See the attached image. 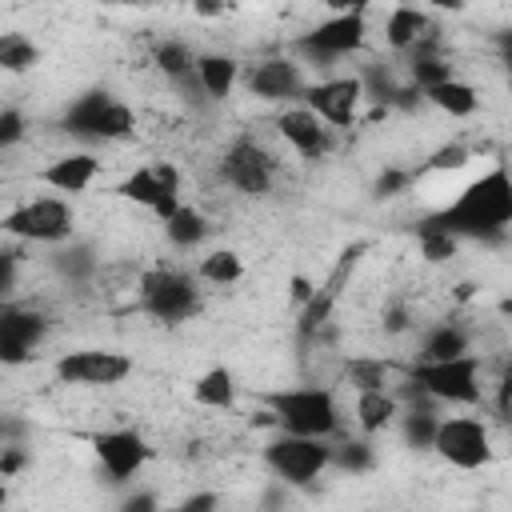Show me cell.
Masks as SVG:
<instances>
[{"mask_svg": "<svg viewBox=\"0 0 512 512\" xmlns=\"http://www.w3.org/2000/svg\"><path fill=\"white\" fill-rule=\"evenodd\" d=\"M4 232L20 244H48V248H60L72 240L76 232V208L68 196H32V200H20L16 208L4 212Z\"/></svg>", "mask_w": 512, "mask_h": 512, "instance_id": "obj_5", "label": "cell"}, {"mask_svg": "<svg viewBox=\"0 0 512 512\" xmlns=\"http://www.w3.org/2000/svg\"><path fill=\"white\" fill-rule=\"evenodd\" d=\"M416 240H420V256L428 264H444V260H452L460 252V240L452 232H444L440 224H432V220H424V228H420Z\"/></svg>", "mask_w": 512, "mask_h": 512, "instance_id": "obj_29", "label": "cell"}, {"mask_svg": "<svg viewBox=\"0 0 512 512\" xmlns=\"http://www.w3.org/2000/svg\"><path fill=\"white\" fill-rule=\"evenodd\" d=\"M44 336H48V316L44 312H36L28 304H16V300L4 304V312H0V360L8 368L32 360V352L44 344Z\"/></svg>", "mask_w": 512, "mask_h": 512, "instance_id": "obj_16", "label": "cell"}, {"mask_svg": "<svg viewBox=\"0 0 512 512\" xmlns=\"http://www.w3.org/2000/svg\"><path fill=\"white\" fill-rule=\"evenodd\" d=\"M348 384H352L356 392L388 388V364L376 360V356H352V364H348Z\"/></svg>", "mask_w": 512, "mask_h": 512, "instance_id": "obj_31", "label": "cell"}, {"mask_svg": "<svg viewBox=\"0 0 512 512\" xmlns=\"http://www.w3.org/2000/svg\"><path fill=\"white\" fill-rule=\"evenodd\" d=\"M264 408L276 420V432H292V436H316V440H332L344 424L336 388L328 384H296V388H276L264 396Z\"/></svg>", "mask_w": 512, "mask_h": 512, "instance_id": "obj_2", "label": "cell"}, {"mask_svg": "<svg viewBox=\"0 0 512 512\" xmlns=\"http://www.w3.org/2000/svg\"><path fill=\"white\" fill-rule=\"evenodd\" d=\"M352 424L360 436H380L392 424H400V396L392 388H376V392H356L352 404Z\"/></svg>", "mask_w": 512, "mask_h": 512, "instance_id": "obj_21", "label": "cell"}, {"mask_svg": "<svg viewBox=\"0 0 512 512\" xmlns=\"http://www.w3.org/2000/svg\"><path fill=\"white\" fill-rule=\"evenodd\" d=\"M428 220L452 232L456 240H500L512 228V168H484Z\"/></svg>", "mask_w": 512, "mask_h": 512, "instance_id": "obj_1", "label": "cell"}, {"mask_svg": "<svg viewBox=\"0 0 512 512\" xmlns=\"http://www.w3.org/2000/svg\"><path fill=\"white\" fill-rule=\"evenodd\" d=\"M408 180H412V176H408V172H384V176H380V184H376V188H380V192H384V196H392V192H400V188H404V184H408Z\"/></svg>", "mask_w": 512, "mask_h": 512, "instance_id": "obj_38", "label": "cell"}, {"mask_svg": "<svg viewBox=\"0 0 512 512\" xmlns=\"http://www.w3.org/2000/svg\"><path fill=\"white\" fill-rule=\"evenodd\" d=\"M92 456H96L100 472H104L112 484H132V480L148 468L152 444H148V436H144L140 428L120 424V428H104V432L92 436Z\"/></svg>", "mask_w": 512, "mask_h": 512, "instance_id": "obj_13", "label": "cell"}, {"mask_svg": "<svg viewBox=\"0 0 512 512\" xmlns=\"http://www.w3.org/2000/svg\"><path fill=\"white\" fill-rule=\"evenodd\" d=\"M208 232H212V220H208L196 204H184L172 220H164V236H168V244L180 248V252L200 248V244L208 240Z\"/></svg>", "mask_w": 512, "mask_h": 512, "instance_id": "obj_26", "label": "cell"}, {"mask_svg": "<svg viewBox=\"0 0 512 512\" xmlns=\"http://www.w3.org/2000/svg\"><path fill=\"white\" fill-rule=\"evenodd\" d=\"M500 60L508 64V72H512V28L500 36Z\"/></svg>", "mask_w": 512, "mask_h": 512, "instance_id": "obj_40", "label": "cell"}, {"mask_svg": "<svg viewBox=\"0 0 512 512\" xmlns=\"http://www.w3.org/2000/svg\"><path fill=\"white\" fill-rule=\"evenodd\" d=\"M472 352V336L468 328L444 320V324H432L424 336H420V352L416 360L420 364H432V360H456V356H468Z\"/></svg>", "mask_w": 512, "mask_h": 512, "instance_id": "obj_24", "label": "cell"}, {"mask_svg": "<svg viewBox=\"0 0 512 512\" xmlns=\"http://www.w3.org/2000/svg\"><path fill=\"white\" fill-rule=\"evenodd\" d=\"M368 100V88H364V76H348V72H332V76H320L304 88V108H312L332 132H348L356 128L360 120V108Z\"/></svg>", "mask_w": 512, "mask_h": 512, "instance_id": "obj_11", "label": "cell"}, {"mask_svg": "<svg viewBox=\"0 0 512 512\" xmlns=\"http://www.w3.org/2000/svg\"><path fill=\"white\" fill-rule=\"evenodd\" d=\"M184 180H180V168L172 160H148V164H136L132 172L120 176L116 184V196L152 212L160 224L172 220L180 208H184Z\"/></svg>", "mask_w": 512, "mask_h": 512, "instance_id": "obj_8", "label": "cell"}, {"mask_svg": "<svg viewBox=\"0 0 512 512\" xmlns=\"http://www.w3.org/2000/svg\"><path fill=\"white\" fill-rule=\"evenodd\" d=\"M136 108L108 96V92H88L80 96L68 116H64V132L80 136V140H128L136 132Z\"/></svg>", "mask_w": 512, "mask_h": 512, "instance_id": "obj_10", "label": "cell"}, {"mask_svg": "<svg viewBox=\"0 0 512 512\" xmlns=\"http://www.w3.org/2000/svg\"><path fill=\"white\" fill-rule=\"evenodd\" d=\"M468 164H472V148H468L464 140H448V144L432 148V156L424 160L428 172H460V168H468Z\"/></svg>", "mask_w": 512, "mask_h": 512, "instance_id": "obj_33", "label": "cell"}, {"mask_svg": "<svg viewBox=\"0 0 512 512\" xmlns=\"http://www.w3.org/2000/svg\"><path fill=\"white\" fill-rule=\"evenodd\" d=\"M200 280L188 268L156 264L140 276V308L160 324H184L200 312Z\"/></svg>", "mask_w": 512, "mask_h": 512, "instance_id": "obj_7", "label": "cell"}, {"mask_svg": "<svg viewBox=\"0 0 512 512\" xmlns=\"http://www.w3.org/2000/svg\"><path fill=\"white\" fill-rule=\"evenodd\" d=\"M172 512H220V492H212V488H196V492H188Z\"/></svg>", "mask_w": 512, "mask_h": 512, "instance_id": "obj_35", "label": "cell"}, {"mask_svg": "<svg viewBox=\"0 0 512 512\" xmlns=\"http://www.w3.org/2000/svg\"><path fill=\"white\" fill-rule=\"evenodd\" d=\"M372 460H376V448H372V440H368V436H360V440H344V444H336L332 468L364 472V468H372Z\"/></svg>", "mask_w": 512, "mask_h": 512, "instance_id": "obj_32", "label": "cell"}, {"mask_svg": "<svg viewBox=\"0 0 512 512\" xmlns=\"http://www.w3.org/2000/svg\"><path fill=\"white\" fill-rule=\"evenodd\" d=\"M368 12L364 8H352V12H336L328 20H320L316 28L300 32L296 36V52L304 56V64H316V68H332L336 60L360 52L368 44Z\"/></svg>", "mask_w": 512, "mask_h": 512, "instance_id": "obj_9", "label": "cell"}, {"mask_svg": "<svg viewBox=\"0 0 512 512\" xmlns=\"http://www.w3.org/2000/svg\"><path fill=\"white\" fill-rule=\"evenodd\" d=\"M152 64L160 68V76L184 84V80H192V72H196V52H192L184 40H160V44L152 48Z\"/></svg>", "mask_w": 512, "mask_h": 512, "instance_id": "obj_27", "label": "cell"}, {"mask_svg": "<svg viewBox=\"0 0 512 512\" xmlns=\"http://www.w3.org/2000/svg\"><path fill=\"white\" fill-rule=\"evenodd\" d=\"M20 464H24V452H20V448H4V460H0V472H4L8 480L16 476V468H20Z\"/></svg>", "mask_w": 512, "mask_h": 512, "instance_id": "obj_39", "label": "cell"}, {"mask_svg": "<svg viewBox=\"0 0 512 512\" xmlns=\"http://www.w3.org/2000/svg\"><path fill=\"white\" fill-rule=\"evenodd\" d=\"M308 84H312V80H308V72H304V60H296V56H264V60H256V64L248 68V76H244L248 96L264 100V104H280V108L300 104Z\"/></svg>", "mask_w": 512, "mask_h": 512, "instance_id": "obj_15", "label": "cell"}, {"mask_svg": "<svg viewBox=\"0 0 512 512\" xmlns=\"http://www.w3.org/2000/svg\"><path fill=\"white\" fill-rule=\"evenodd\" d=\"M120 512H164L156 492L152 488H132L124 500H120Z\"/></svg>", "mask_w": 512, "mask_h": 512, "instance_id": "obj_36", "label": "cell"}, {"mask_svg": "<svg viewBox=\"0 0 512 512\" xmlns=\"http://www.w3.org/2000/svg\"><path fill=\"white\" fill-rule=\"evenodd\" d=\"M436 428H440V416L432 412V408H412V412H404L400 416V432H404V440L412 444V448H424V452H432V440H436Z\"/></svg>", "mask_w": 512, "mask_h": 512, "instance_id": "obj_30", "label": "cell"}, {"mask_svg": "<svg viewBox=\"0 0 512 512\" xmlns=\"http://www.w3.org/2000/svg\"><path fill=\"white\" fill-rule=\"evenodd\" d=\"M424 100H428L440 116H448V120H472V116L480 112V88H476L472 80H464V76L440 80L436 88L424 92Z\"/></svg>", "mask_w": 512, "mask_h": 512, "instance_id": "obj_23", "label": "cell"}, {"mask_svg": "<svg viewBox=\"0 0 512 512\" xmlns=\"http://www.w3.org/2000/svg\"><path fill=\"white\" fill-rule=\"evenodd\" d=\"M24 136H28V120H24V112H20L16 104H4V108H0V148L8 152V148H16Z\"/></svg>", "mask_w": 512, "mask_h": 512, "instance_id": "obj_34", "label": "cell"}, {"mask_svg": "<svg viewBox=\"0 0 512 512\" xmlns=\"http://www.w3.org/2000/svg\"><path fill=\"white\" fill-rule=\"evenodd\" d=\"M336 444L332 440H316V436H292V432H272L260 448L264 468L288 484V488H304L312 480H320L332 468Z\"/></svg>", "mask_w": 512, "mask_h": 512, "instance_id": "obj_4", "label": "cell"}, {"mask_svg": "<svg viewBox=\"0 0 512 512\" xmlns=\"http://www.w3.org/2000/svg\"><path fill=\"white\" fill-rule=\"evenodd\" d=\"M276 136L300 156V160H324L336 144V132L304 104H288L276 112Z\"/></svg>", "mask_w": 512, "mask_h": 512, "instance_id": "obj_17", "label": "cell"}, {"mask_svg": "<svg viewBox=\"0 0 512 512\" xmlns=\"http://www.w3.org/2000/svg\"><path fill=\"white\" fill-rule=\"evenodd\" d=\"M192 80H196V88H200L204 100L224 104V100L240 88L244 68H240V60H236L232 52H196V72H192Z\"/></svg>", "mask_w": 512, "mask_h": 512, "instance_id": "obj_20", "label": "cell"}, {"mask_svg": "<svg viewBox=\"0 0 512 512\" xmlns=\"http://www.w3.org/2000/svg\"><path fill=\"white\" fill-rule=\"evenodd\" d=\"M100 168H104V160H100L92 148H72V152L52 156V160L36 172V184H44L48 192L72 200V196H84V192L100 180Z\"/></svg>", "mask_w": 512, "mask_h": 512, "instance_id": "obj_18", "label": "cell"}, {"mask_svg": "<svg viewBox=\"0 0 512 512\" xmlns=\"http://www.w3.org/2000/svg\"><path fill=\"white\" fill-rule=\"evenodd\" d=\"M36 60H40V48H36L24 32H4V36H0V68H4L8 76L32 72Z\"/></svg>", "mask_w": 512, "mask_h": 512, "instance_id": "obj_28", "label": "cell"}, {"mask_svg": "<svg viewBox=\"0 0 512 512\" xmlns=\"http://www.w3.org/2000/svg\"><path fill=\"white\" fill-rule=\"evenodd\" d=\"M288 296H292V304H296V308H308V304L320 296V284H312L308 276H300V272H296V276L288 280Z\"/></svg>", "mask_w": 512, "mask_h": 512, "instance_id": "obj_37", "label": "cell"}, {"mask_svg": "<svg viewBox=\"0 0 512 512\" xmlns=\"http://www.w3.org/2000/svg\"><path fill=\"white\" fill-rule=\"evenodd\" d=\"M432 452L456 468V472H480L496 460V440H492V424L476 412H448L440 416V428H436V440H432Z\"/></svg>", "mask_w": 512, "mask_h": 512, "instance_id": "obj_6", "label": "cell"}, {"mask_svg": "<svg viewBox=\"0 0 512 512\" xmlns=\"http://www.w3.org/2000/svg\"><path fill=\"white\" fill-rule=\"evenodd\" d=\"M380 40H384L388 52H400V56L416 52L420 44L432 40V20L416 4H392L384 12V20H380Z\"/></svg>", "mask_w": 512, "mask_h": 512, "instance_id": "obj_19", "label": "cell"}, {"mask_svg": "<svg viewBox=\"0 0 512 512\" xmlns=\"http://www.w3.org/2000/svg\"><path fill=\"white\" fill-rule=\"evenodd\" d=\"M408 384L416 396L428 404H448V408H476L484 400V364L480 352L456 356V360H432V364H412Z\"/></svg>", "mask_w": 512, "mask_h": 512, "instance_id": "obj_3", "label": "cell"}, {"mask_svg": "<svg viewBox=\"0 0 512 512\" xmlns=\"http://www.w3.org/2000/svg\"><path fill=\"white\" fill-rule=\"evenodd\" d=\"M240 400V380L228 364H212L192 380V404L208 412H232Z\"/></svg>", "mask_w": 512, "mask_h": 512, "instance_id": "obj_22", "label": "cell"}, {"mask_svg": "<svg viewBox=\"0 0 512 512\" xmlns=\"http://www.w3.org/2000/svg\"><path fill=\"white\" fill-rule=\"evenodd\" d=\"M132 356L120 348H72L60 352L52 364V376L68 388H112L132 376Z\"/></svg>", "mask_w": 512, "mask_h": 512, "instance_id": "obj_12", "label": "cell"}, {"mask_svg": "<svg viewBox=\"0 0 512 512\" xmlns=\"http://www.w3.org/2000/svg\"><path fill=\"white\" fill-rule=\"evenodd\" d=\"M220 176H224V184L232 192L260 200L276 184V156L264 144H256L252 136H240V140L228 144V152L220 160Z\"/></svg>", "mask_w": 512, "mask_h": 512, "instance_id": "obj_14", "label": "cell"}, {"mask_svg": "<svg viewBox=\"0 0 512 512\" xmlns=\"http://www.w3.org/2000/svg\"><path fill=\"white\" fill-rule=\"evenodd\" d=\"M192 272L208 288H232L244 280V256L236 248H208V252H200Z\"/></svg>", "mask_w": 512, "mask_h": 512, "instance_id": "obj_25", "label": "cell"}]
</instances>
